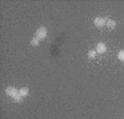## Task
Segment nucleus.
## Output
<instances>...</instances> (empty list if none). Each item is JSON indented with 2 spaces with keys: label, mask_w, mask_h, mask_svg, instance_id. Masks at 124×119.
<instances>
[{
  "label": "nucleus",
  "mask_w": 124,
  "mask_h": 119,
  "mask_svg": "<svg viewBox=\"0 0 124 119\" xmlns=\"http://www.w3.org/2000/svg\"><path fill=\"white\" fill-rule=\"evenodd\" d=\"M106 26L110 29H114L116 26V22L114 20H112V19H108V20H106Z\"/></svg>",
  "instance_id": "nucleus-5"
},
{
  "label": "nucleus",
  "mask_w": 124,
  "mask_h": 119,
  "mask_svg": "<svg viewBox=\"0 0 124 119\" xmlns=\"http://www.w3.org/2000/svg\"><path fill=\"white\" fill-rule=\"evenodd\" d=\"M39 43H40V40H39V39H37L36 36H34L33 39L31 40V45H32V46H38V45H39Z\"/></svg>",
  "instance_id": "nucleus-8"
},
{
  "label": "nucleus",
  "mask_w": 124,
  "mask_h": 119,
  "mask_svg": "<svg viewBox=\"0 0 124 119\" xmlns=\"http://www.w3.org/2000/svg\"><path fill=\"white\" fill-rule=\"evenodd\" d=\"M117 59L120 61H124V50H122V51H120L117 53Z\"/></svg>",
  "instance_id": "nucleus-9"
},
{
  "label": "nucleus",
  "mask_w": 124,
  "mask_h": 119,
  "mask_svg": "<svg viewBox=\"0 0 124 119\" xmlns=\"http://www.w3.org/2000/svg\"><path fill=\"white\" fill-rule=\"evenodd\" d=\"M46 34H48V30H46V28L41 26V28H39L36 31V38L39 39V40H43V39H46Z\"/></svg>",
  "instance_id": "nucleus-2"
},
{
  "label": "nucleus",
  "mask_w": 124,
  "mask_h": 119,
  "mask_svg": "<svg viewBox=\"0 0 124 119\" xmlns=\"http://www.w3.org/2000/svg\"><path fill=\"white\" fill-rule=\"evenodd\" d=\"M96 54H98V53H96L95 50H90V51L88 52V56L90 57V59H94V57L96 56Z\"/></svg>",
  "instance_id": "nucleus-7"
},
{
  "label": "nucleus",
  "mask_w": 124,
  "mask_h": 119,
  "mask_svg": "<svg viewBox=\"0 0 124 119\" xmlns=\"http://www.w3.org/2000/svg\"><path fill=\"white\" fill-rule=\"evenodd\" d=\"M19 94H20L22 97H26V96L29 95V89L27 87H22L19 89Z\"/></svg>",
  "instance_id": "nucleus-6"
},
{
  "label": "nucleus",
  "mask_w": 124,
  "mask_h": 119,
  "mask_svg": "<svg viewBox=\"0 0 124 119\" xmlns=\"http://www.w3.org/2000/svg\"><path fill=\"white\" fill-rule=\"evenodd\" d=\"M6 94L8 96H10L11 98H13V100L17 101V103H21L22 101V96L19 94V91L16 87H12V86L7 87L6 88Z\"/></svg>",
  "instance_id": "nucleus-1"
},
{
  "label": "nucleus",
  "mask_w": 124,
  "mask_h": 119,
  "mask_svg": "<svg viewBox=\"0 0 124 119\" xmlns=\"http://www.w3.org/2000/svg\"><path fill=\"white\" fill-rule=\"evenodd\" d=\"M93 22H94V26L98 28H103L104 26H106V19L102 18V17H96L93 20Z\"/></svg>",
  "instance_id": "nucleus-3"
},
{
  "label": "nucleus",
  "mask_w": 124,
  "mask_h": 119,
  "mask_svg": "<svg viewBox=\"0 0 124 119\" xmlns=\"http://www.w3.org/2000/svg\"><path fill=\"white\" fill-rule=\"evenodd\" d=\"M95 51L96 53H99V54H103V53H105L106 52V44L103 43V42H100V43L96 44V47H95Z\"/></svg>",
  "instance_id": "nucleus-4"
}]
</instances>
